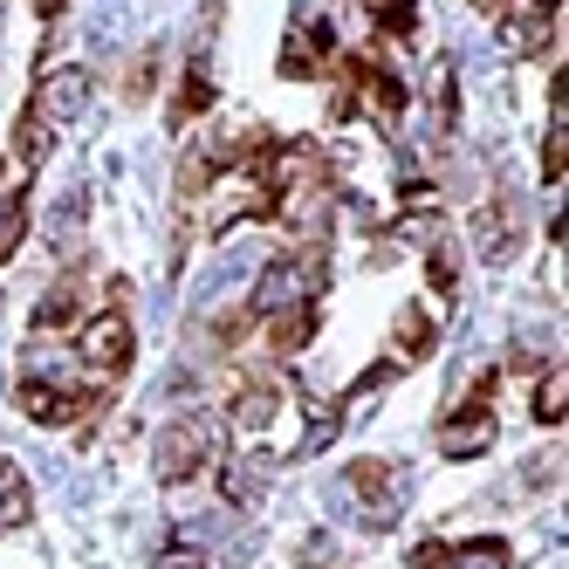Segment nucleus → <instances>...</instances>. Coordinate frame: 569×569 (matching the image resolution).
<instances>
[{
  "label": "nucleus",
  "instance_id": "1",
  "mask_svg": "<svg viewBox=\"0 0 569 569\" xmlns=\"http://www.w3.org/2000/svg\"><path fill=\"white\" fill-rule=\"evenodd\" d=\"M220 446H227L220 412H179L166 432H158V480H166V487L199 480V473L220 460Z\"/></svg>",
  "mask_w": 569,
  "mask_h": 569
},
{
  "label": "nucleus",
  "instance_id": "2",
  "mask_svg": "<svg viewBox=\"0 0 569 569\" xmlns=\"http://www.w3.org/2000/svg\"><path fill=\"white\" fill-rule=\"evenodd\" d=\"M69 357L83 363V398L97 405V391H110L117 378L131 371V316H124V309H97V316L83 322V337H76Z\"/></svg>",
  "mask_w": 569,
  "mask_h": 569
},
{
  "label": "nucleus",
  "instance_id": "3",
  "mask_svg": "<svg viewBox=\"0 0 569 569\" xmlns=\"http://www.w3.org/2000/svg\"><path fill=\"white\" fill-rule=\"evenodd\" d=\"M322 254L309 248V254H281V261H268L261 274H254V296H248V309L261 316V322H274V316H296V309H316V296H322Z\"/></svg>",
  "mask_w": 569,
  "mask_h": 569
},
{
  "label": "nucleus",
  "instance_id": "4",
  "mask_svg": "<svg viewBox=\"0 0 569 569\" xmlns=\"http://www.w3.org/2000/svg\"><path fill=\"white\" fill-rule=\"evenodd\" d=\"M343 487L363 501V528H391L398 521V495H405V473L391 460H350Z\"/></svg>",
  "mask_w": 569,
  "mask_h": 569
},
{
  "label": "nucleus",
  "instance_id": "5",
  "mask_svg": "<svg viewBox=\"0 0 569 569\" xmlns=\"http://www.w3.org/2000/svg\"><path fill=\"white\" fill-rule=\"evenodd\" d=\"M83 103H90V69H76V62H62V69H49L42 83H34V117L56 131V124H76L83 117Z\"/></svg>",
  "mask_w": 569,
  "mask_h": 569
},
{
  "label": "nucleus",
  "instance_id": "6",
  "mask_svg": "<svg viewBox=\"0 0 569 569\" xmlns=\"http://www.w3.org/2000/svg\"><path fill=\"white\" fill-rule=\"evenodd\" d=\"M487 446H495V412H487V405H453V412L439 419V453L446 460H480Z\"/></svg>",
  "mask_w": 569,
  "mask_h": 569
},
{
  "label": "nucleus",
  "instance_id": "7",
  "mask_svg": "<svg viewBox=\"0 0 569 569\" xmlns=\"http://www.w3.org/2000/svg\"><path fill=\"white\" fill-rule=\"evenodd\" d=\"M473 248H480V261H508L521 248V207H515V199H508V207H480Z\"/></svg>",
  "mask_w": 569,
  "mask_h": 569
},
{
  "label": "nucleus",
  "instance_id": "8",
  "mask_svg": "<svg viewBox=\"0 0 569 569\" xmlns=\"http://www.w3.org/2000/svg\"><path fill=\"white\" fill-rule=\"evenodd\" d=\"M274 419H281V391L274 385H248L233 398V412H227V432H274Z\"/></svg>",
  "mask_w": 569,
  "mask_h": 569
},
{
  "label": "nucleus",
  "instance_id": "9",
  "mask_svg": "<svg viewBox=\"0 0 569 569\" xmlns=\"http://www.w3.org/2000/svg\"><path fill=\"white\" fill-rule=\"evenodd\" d=\"M83 309H90L83 281H76V274H62V281H49V289H42V302H34V330H56V322H76Z\"/></svg>",
  "mask_w": 569,
  "mask_h": 569
},
{
  "label": "nucleus",
  "instance_id": "10",
  "mask_svg": "<svg viewBox=\"0 0 569 569\" xmlns=\"http://www.w3.org/2000/svg\"><path fill=\"white\" fill-rule=\"evenodd\" d=\"M28 515H34V501H28V473L0 460V536H8V528H21Z\"/></svg>",
  "mask_w": 569,
  "mask_h": 569
},
{
  "label": "nucleus",
  "instance_id": "11",
  "mask_svg": "<svg viewBox=\"0 0 569 569\" xmlns=\"http://www.w3.org/2000/svg\"><path fill=\"white\" fill-rule=\"evenodd\" d=\"M49 138H56V131L42 124V117L21 110V117H14V166H21V172H34V166L49 158Z\"/></svg>",
  "mask_w": 569,
  "mask_h": 569
},
{
  "label": "nucleus",
  "instance_id": "12",
  "mask_svg": "<svg viewBox=\"0 0 569 569\" xmlns=\"http://www.w3.org/2000/svg\"><path fill=\"white\" fill-rule=\"evenodd\" d=\"M446 569H508V542H495V536L460 542V549H446Z\"/></svg>",
  "mask_w": 569,
  "mask_h": 569
},
{
  "label": "nucleus",
  "instance_id": "13",
  "mask_svg": "<svg viewBox=\"0 0 569 569\" xmlns=\"http://www.w3.org/2000/svg\"><path fill=\"white\" fill-rule=\"evenodd\" d=\"M21 233H28V213H21V186L0 179V261H8L21 248Z\"/></svg>",
  "mask_w": 569,
  "mask_h": 569
},
{
  "label": "nucleus",
  "instance_id": "14",
  "mask_svg": "<svg viewBox=\"0 0 569 569\" xmlns=\"http://www.w3.org/2000/svg\"><path fill=\"white\" fill-rule=\"evenodd\" d=\"M562 398H569V378H562V357L536 378V419L542 426H562Z\"/></svg>",
  "mask_w": 569,
  "mask_h": 569
},
{
  "label": "nucleus",
  "instance_id": "15",
  "mask_svg": "<svg viewBox=\"0 0 569 569\" xmlns=\"http://www.w3.org/2000/svg\"><path fill=\"white\" fill-rule=\"evenodd\" d=\"M213 103V62H207V49H199L192 62H186V90H179V110L192 117V110H207Z\"/></svg>",
  "mask_w": 569,
  "mask_h": 569
},
{
  "label": "nucleus",
  "instance_id": "16",
  "mask_svg": "<svg viewBox=\"0 0 569 569\" xmlns=\"http://www.w3.org/2000/svg\"><path fill=\"white\" fill-rule=\"evenodd\" d=\"M398 233H405V240H412V248H432V240H439L446 227H439L432 213H405V220H398Z\"/></svg>",
  "mask_w": 569,
  "mask_h": 569
},
{
  "label": "nucleus",
  "instance_id": "17",
  "mask_svg": "<svg viewBox=\"0 0 569 569\" xmlns=\"http://www.w3.org/2000/svg\"><path fill=\"white\" fill-rule=\"evenodd\" d=\"M158 569H213V562H207V549L186 542V549H166V556H158Z\"/></svg>",
  "mask_w": 569,
  "mask_h": 569
}]
</instances>
